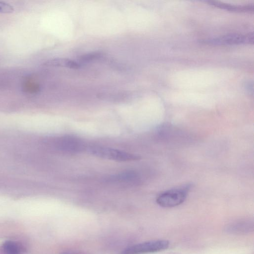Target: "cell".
<instances>
[{"label": "cell", "instance_id": "cell-1", "mask_svg": "<svg viewBox=\"0 0 254 254\" xmlns=\"http://www.w3.org/2000/svg\"><path fill=\"white\" fill-rule=\"evenodd\" d=\"M191 188V185H187L164 191L157 197L156 202L165 208L179 205L185 201Z\"/></svg>", "mask_w": 254, "mask_h": 254}, {"label": "cell", "instance_id": "cell-2", "mask_svg": "<svg viewBox=\"0 0 254 254\" xmlns=\"http://www.w3.org/2000/svg\"><path fill=\"white\" fill-rule=\"evenodd\" d=\"M201 43L211 45H235L254 43L253 33L247 34H231L203 40Z\"/></svg>", "mask_w": 254, "mask_h": 254}, {"label": "cell", "instance_id": "cell-3", "mask_svg": "<svg viewBox=\"0 0 254 254\" xmlns=\"http://www.w3.org/2000/svg\"><path fill=\"white\" fill-rule=\"evenodd\" d=\"M170 242L166 240H153L137 244L124 249L121 254H146L167 249Z\"/></svg>", "mask_w": 254, "mask_h": 254}, {"label": "cell", "instance_id": "cell-4", "mask_svg": "<svg viewBox=\"0 0 254 254\" xmlns=\"http://www.w3.org/2000/svg\"><path fill=\"white\" fill-rule=\"evenodd\" d=\"M90 151L96 156L119 161L137 160L140 158L137 155L109 147H93L90 149Z\"/></svg>", "mask_w": 254, "mask_h": 254}, {"label": "cell", "instance_id": "cell-5", "mask_svg": "<svg viewBox=\"0 0 254 254\" xmlns=\"http://www.w3.org/2000/svg\"><path fill=\"white\" fill-rule=\"evenodd\" d=\"M254 221L251 219H241L229 224L226 230L234 234H244L251 233L254 230Z\"/></svg>", "mask_w": 254, "mask_h": 254}, {"label": "cell", "instance_id": "cell-6", "mask_svg": "<svg viewBox=\"0 0 254 254\" xmlns=\"http://www.w3.org/2000/svg\"><path fill=\"white\" fill-rule=\"evenodd\" d=\"M208 3L212 6L227 10L230 11L238 12H251L254 9V5H237L215 1H209Z\"/></svg>", "mask_w": 254, "mask_h": 254}, {"label": "cell", "instance_id": "cell-7", "mask_svg": "<svg viewBox=\"0 0 254 254\" xmlns=\"http://www.w3.org/2000/svg\"><path fill=\"white\" fill-rule=\"evenodd\" d=\"M45 65L53 67H63L72 69H77L80 65L76 62L66 59H55L49 60L45 63Z\"/></svg>", "mask_w": 254, "mask_h": 254}, {"label": "cell", "instance_id": "cell-8", "mask_svg": "<svg viewBox=\"0 0 254 254\" xmlns=\"http://www.w3.org/2000/svg\"><path fill=\"white\" fill-rule=\"evenodd\" d=\"M3 254H23L24 248L18 242L8 240L4 242L1 246Z\"/></svg>", "mask_w": 254, "mask_h": 254}, {"label": "cell", "instance_id": "cell-9", "mask_svg": "<svg viewBox=\"0 0 254 254\" xmlns=\"http://www.w3.org/2000/svg\"><path fill=\"white\" fill-rule=\"evenodd\" d=\"M115 179L120 182L134 183L138 181L139 177L133 172H127L120 174Z\"/></svg>", "mask_w": 254, "mask_h": 254}, {"label": "cell", "instance_id": "cell-10", "mask_svg": "<svg viewBox=\"0 0 254 254\" xmlns=\"http://www.w3.org/2000/svg\"><path fill=\"white\" fill-rule=\"evenodd\" d=\"M14 10V7L8 3L0 1V13H10Z\"/></svg>", "mask_w": 254, "mask_h": 254}, {"label": "cell", "instance_id": "cell-11", "mask_svg": "<svg viewBox=\"0 0 254 254\" xmlns=\"http://www.w3.org/2000/svg\"><path fill=\"white\" fill-rule=\"evenodd\" d=\"M101 55L99 53H92L85 55L81 57V60L83 61H90L96 59H99Z\"/></svg>", "mask_w": 254, "mask_h": 254}, {"label": "cell", "instance_id": "cell-12", "mask_svg": "<svg viewBox=\"0 0 254 254\" xmlns=\"http://www.w3.org/2000/svg\"><path fill=\"white\" fill-rule=\"evenodd\" d=\"M246 88L248 92L249 93H251L253 95V84L251 83L250 81L247 82L246 84Z\"/></svg>", "mask_w": 254, "mask_h": 254}, {"label": "cell", "instance_id": "cell-13", "mask_svg": "<svg viewBox=\"0 0 254 254\" xmlns=\"http://www.w3.org/2000/svg\"><path fill=\"white\" fill-rule=\"evenodd\" d=\"M64 254H74V253H66Z\"/></svg>", "mask_w": 254, "mask_h": 254}]
</instances>
